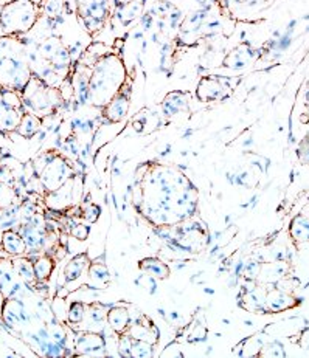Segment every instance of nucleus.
I'll use <instances>...</instances> for the list:
<instances>
[{
    "instance_id": "obj_1",
    "label": "nucleus",
    "mask_w": 309,
    "mask_h": 358,
    "mask_svg": "<svg viewBox=\"0 0 309 358\" xmlns=\"http://www.w3.org/2000/svg\"><path fill=\"white\" fill-rule=\"evenodd\" d=\"M129 80L125 61L118 52H106L92 66L89 78V101L103 109L123 89Z\"/></svg>"
},
{
    "instance_id": "obj_2",
    "label": "nucleus",
    "mask_w": 309,
    "mask_h": 358,
    "mask_svg": "<svg viewBox=\"0 0 309 358\" xmlns=\"http://www.w3.org/2000/svg\"><path fill=\"white\" fill-rule=\"evenodd\" d=\"M32 76L28 42L22 36H0V85L20 93Z\"/></svg>"
},
{
    "instance_id": "obj_3",
    "label": "nucleus",
    "mask_w": 309,
    "mask_h": 358,
    "mask_svg": "<svg viewBox=\"0 0 309 358\" xmlns=\"http://www.w3.org/2000/svg\"><path fill=\"white\" fill-rule=\"evenodd\" d=\"M41 17V3L33 0H8L0 8V31L8 36H25Z\"/></svg>"
},
{
    "instance_id": "obj_4",
    "label": "nucleus",
    "mask_w": 309,
    "mask_h": 358,
    "mask_svg": "<svg viewBox=\"0 0 309 358\" xmlns=\"http://www.w3.org/2000/svg\"><path fill=\"white\" fill-rule=\"evenodd\" d=\"M36 178L44 194H50L61 189L70 178L75 177L74 166L66 155L56 150H48L46 154H41L39 159L33 163Z\"/></svg>"
},
{
    "instance_id": "obj_5",
    "label": "nucleus",
    "mask_w": 309,
    "mask_h": 358,
    "mask_svg": "<svg viewBox=\"0 0 309 358\" xmlns=\"http://www.w3.org/2000/svg\"><path fill=\"white\" fill-rule=\"evenodd\" d=\"M20 96H22L25 110L34 113L42 120L56 113L57 107L64 103L60 89L50 87L44 80L36 75L32 76L25 89L20 92Z\"/></svg>"
},
{
    "instance_id": "obj_6",
    "label": "nucleus",
    "mask_w": 309,
    "mask_h": 358,
    "mask_svg": "<svg viewBox=\"0 0 309 358\" xmlns=\"http://www.w3.org/2000/svg\"><path fill=\"white\" fill-rule=\"evenodd\" d=\"M39 58L44 61L48 67H52L57 75L66 80V75L70 70V52L69 48L62 44V41L56 36L46 38L41 44L36 47Z\"/></svg>"
},
{
    "instance_id": "obj_7",
    "label": "nucleus",
    "mask_w": 309,
    "mask_h": 358,
    "mask_svg": "<svg viewBox=\"0 0 309 358\" xmlns=\"http://www.w3.org/2000/svg\"><path fill=\"white\" fill-rule=\"evenodd\" d=\"M80 22L89 33H97L109 17V0H76Z\"/></svg>"
},
{
    "instance_id": "obj_8",
    "label": "nucleus",
    "mask_w": 309,
    "mask_h": 358,
    "mask_svg": "<svg viewBox=\"0 0 309 358\" xmlns=\"http://www.w3.org/2000/svg\"><path fill=\"white\" fill-rule=\"evenodd\" d=\"M232 93L227 78L222 76H202L196 85V98L200 103H218L224 101Z\"/></svg>"
},
{
    "instance_id": "obj_9",
    "label": "nucleus",
    "mask_w": 309,
    "mask_h": 358,
    "mask_svg": "<svg viewBox=\"0 0 309 358\" xmlns=\"http://www.w3.org/2000/svg\"><path fill=\"white\" fill-rule=\"evenodd\" d=\"M131 98H132V84L128 80L126 84L123 85V89L114 96V99L109 104H106L102 109V113L107 123L117 124V123H121V121L128 117L129 109H131Z\"/></svg>"
},
{
    "instance_id": "obj_10",
    "label": "nucleus",
    "mask_w": 309,
    "mask_h": 358,
    "mask_svg": "<svg viewBox=\"0 0 309 358\" xmlns=\"http://www.w3.org/2000/svg\"><path fill=\"white\" fill-rule=\"evenodd\" d=\"M125 334L132 336L134 340L146 341L154 346L159 343V329H157V326L153 323V320L146 317V315H139L137 320L131 321V326L128 327V331Z\"/></svg>"
},
{
    "instance_id": "obj_11",
    "label": "nucleus",
    "mask_w": 309,
    "mask_h": 358,
    "mask_svg": "<svg viewBox=\"0 0 309 358\" xmlns=\"http://www.w3.org/2000/svg\"><path fill=\"white\" fill-rule=\"evenodd\" d=\"M75 349L81 355H97L106 349L104 335L92 331H81L75 334Z\"/></svg>"
},
{
    "instance_id": "obj_12",
    "label": "nucleus",
    "mask_w": 309,
    "mask_h": 358,
    "mask_svg": "<svg viewBox=\"0 0 309 358\" xmlns=\"http://www.w3.org/2000/svg\"><path fill=\"white\" fill-rule=\"evenodd\" d=\"M266 293H268V289L260 287V285H256V282L255 287H244L240 296V306L247 312L268 313V309H266Z\"/></svg>"
},
{
    "instance_id": "obj_13",
    "label": "nucleus",
    "mask_w": 309,
    "mask_h": 358,
    "mask_svg": "<svg viewBox=\"0 0 309 358\" xmlns=\"http://www.w3.org/2000/svg\"><path fill=\"white\" fill-rule=\"evenodd\" d=\"M0 248H2L4 253L11 257L24 256L28 253L24 236L16 228H6V230H4L2 238H0Z\"/></svg>"
},
{
    "instance_id": "obj_14",
    "label": "nucleus",
    "mask_w": 309,
    "mask_h": 358,
    "mask_svg": "<svg viewBox=\"0 0 309 358\" xmlns=\"http://www.w3.org/2000/svg\"><path fill=\"white\" fill-rule=\"evenodd\" d=\"M190 107V93L184 90L170 92L162 103V110L165 117H176L184 113Z\"/></svg>"
},
{
    "instance_id": "obj_15",
    "label": "nucleus",
    "mask_w": 309,
    "mask_h": 358,
    "mask_svg": "<svg viewBox=\"0 0 309 358\" xmlns=\"http://www.w3.org/2000/svg\"><path fill=\"white\" fill-rule=\"evenodd\" d=\"M286 275H287V264L284 261L261 262L260 270H258L256 282L274 285L280 281H283Z\"/></svg>"
},
{
    "instance_id": "obj_16",
    "label": "nucleus",
    "mask_w": 309,
    "mask_h": 358,
    "mask_svg": "<svg viewBox=\"0 0 309 358\" xmlns=\"http://www.w3.org/2000/svg\"><path fill=\"white\" fill-rule=\"evenodd\" d=\"M294 306H296V299L283 289L277 287V285L268 289V293H266V309H268V312H283L292 309Z\"/></svg>"
},
{
    "instance_id": "obj_17",
    "label": "nucleus",
    "mask_w": 309,
    "mask_h": 358,
    "mask_svg": "<svg viewBox=\"0 0 309 358\" xmlns=\"http://www.w3.org/2000/svg\"><path fill=\"white\" fill-rule=\"evenodd\" d=\"M106 321L115 334L121 335L128 331L129 326H131L132 317H131V312H129L128 307L114 306L109 310H107Z\"/></svg>"
},
{
    "instance_id": "obj_18",
    "label": "nucleus",
    "mask_w": 309,
    "mask_h": 358,
    "mask_svg": "<svg viewBox=\"0 0 309 358\" xmlns=\"http://www.w3.org/2000/svg\"><path fill=\"white\" fill-rule=\"evenodd\" d=\"M252 61H254V50L246 45H240L226 55L222 64H224L226 69H230V70H242L247 66H250V62Z\"/></svg>"
},
{
    "instance_id": "obj_19",
    "label": "nucleus",
    "mask_w": 309,
    "mask_h": 358,
    "mask_svg": "<svg viewBox=\"0 0 309 358\" xmlns=\"http://www.w3.org/2000/svg\"><path fill=\"white\" fill-rule=\"evenodd\" d=\"M139 270L142 271V273H146L149 276L159 279V281H165V279H168L171 275V268L168 264L159 259V257H154V256H148V257H143V259H140Z\"/></svg>"
},
{
    "instance_id": "obj_20",
    "label": "nucleus",
    "mask_w": 309,
    "mask_h": 358,
    "mask_svg": "<svg viewBox=\"0 0 309 358\" xmlns=\"http://www.w3.org/2000/svg\"><path fill=\"white\" fill-rule=\"evenodd\" d=\"M89 266H90V259H89L88 252L74 256L67 262V266L64 267V281H66L67 284L78 281V279H80L85 273V271H88Z\"/></svg>"
},
{
    "instance_id": "obj_21",
    "label": "nucleus",
    "mask_w": 309,
    "mask_h": 358,
    "mask_svg": "<svg viewBox=\"0 0 309 358\" xmlns=\"http://www.w3.org/2000/svg\"><path fill=\"white\" fill-rule=\"evenodd\" d=\"M42 124H44V120L41 117L34 115L32 112H25L22 118H20V123L16 129V132L19 134V137H22L25 140H32L41 132Z\"/></svg>"
},
{
    "instance_id": "obj_22",
    "label": "nucleus",
    "mask_w": 309,
    "mask_h": 358,
    "mask_svg": "<svg viewBox=\"0 0 309 358\" xmlns=\"http://www.w3.org/2000/svg\"><path fill=\"white\" fill-rule=\"evenodd\" d=\"M13 262H14V268H16L18 276L22 279L30 289L36 287V285H38V279H36V275H34L33 257H27L25 255L16 256L13 257Z\"/></svg>"
},
{
    "instance_id": "obj_23",
    "label": "nucleus",
    "mask_w": 309,
    "mask_h": 358,
    "mask_svg": "<svg viewBox=\"0 0 309 358\" xmlns=\"http://www.w3.org/2000/svg\"><path fill=\"white\" fill-rule=\"evenodd\" d=\"M25 112L11 109V107L5 106L2 103V99H0V131L5 134L16 132V129L20 123V118H22Z\"/></svg>"
},
{
    "instance_id": "obj_24",
    "label": "nucleus",
    "mask_w": 309,
    "mask_h": 358,
    "mask_svg": "<svg viewBox=\"0 0 309 358\" xmlns=\"http://www.w3.org/2000/svg\"><path fill=\"white\" fill-rule=\"evenodd\" d=\"M33 268H34L36 279H38V284H44L53 275L55 259L50 255L33 257Z\"/></svg>"
},
{
    "instance_id": "obj_25",
    "label": "nucleus",
    "mask_w": 309,
    "mask_h": 358,
    "mask_svg": "<svg viewBox=\"0 0 309 358\" xmlns=\"http://www.w3.org/2000/svg\"><path fill=\"white\" fill-rule=\"evenodd\" d=\"M289 234L292 241L298 243L309 242V216H306V214H297L289 225Z\"/></svg>"
},
{
    "instance_id": "obj_26",
    "label": "nucleus",
    "mask_w": 309,
    "mask_h": 358,
    "mask_svg": "<svg viewBox=\"0 0 309 358\" xmlns=\"http://www.w3.org/2000/svg\"><path fill=\"white\" fill-rule=\"evenodd\" d=\"M19 189L13 183L0 180V211L10 210L19 205Z\"/></svg>"
},
{
    "instance_id": "obj_27",
    "label": "nucleus",
    "mask_w": 309,
    "mask_h": 358,
    "mask_svg": "<svg viewBox=\"0 0 309 358\" xmlns=\"http://www.w3.org/2000/svg\"><path fill=\"white\" fill-rule=\"evenodd\" d=\"M88 276L93 284L103 285L111 281V275H109V268L104 262H90V266L88 268Z\"/></svg>"
},
{
    "instance_id": "obj_28",
    "label": "nucleus",
    "mask_w": 309,
    "mask_h": 358,
    "mask_svg": "<svg viewBox=\"0 0 309 358\" xmlns=\"http://www.w3.org/2000/svg\"><path fill=\"white\" fill-rule=\"evenodd\" d=\"M132 338V336H131ZM154 345L146 341H140V340H134L131 341V357L135 358H149L154 357Z\"/></svg>"
},
{
    "instance_id": "obj_29",
    "label": "nucleus",
    "mask_w": 309,
    "mask_h": 358,
    "mask_svg": "<svg viewBox=\"0 0 309 358\" xmlns=\"http://www.w3.org/2000/svg\"><path fill=\"white\" fill-rule=\"evenodd\" d=\"M41 8L42 14H46V17L56 20L64 11V0H44L41 3Z\"/></svg>"
},
{
    "instance_id": "obj_30",
    "label": "nucleus",
    "mask_w": 309,
    "mask_h": 358,
    "mask_svg": "<svg viewBox=\"0 0 309 358\" xmlns=\"http://www.w3.org/2000/svg\"><path fill=\"white\" fill-rule=\"evenodd\" d=\"M85 310H88V307H85V304L80 303V301H75V303H71L70 307H69V310H67L69 323H71V324L83 323L84 318H85Z\"/></svg>"
},
{
    "instance_id": "obj_31",
    "label": "nucleus",
    "mask_w": 309,
    "mask_h": 358,
    "mask_svg": "<svg viewBox=\"0 0 309 358\" xmlns=\"http://www.w3.org/2000/svg\"><path fill=\"white\" fill-rule=\"evenodd\" d=\"M99 206L95 203H85L80 208V219H83L85 224H95L99 217Z\"/></svg>"
},
{
    "instance_id": "obj_32",
    "label": "nucleus",
    "mask_w": 309,
    "mask_h": 358,
    "mask_svg": "<svg viewBox=\"0 0 309 358\" xmlns=\"http://www.w3.org/2000/svg\"><path fill=\"white\" fill-rule=\"evenodd\" d=\"M69 234L76 241H85L90 234V227L84 224V222H74L69 230Z\"/></svg>"
},
{
    "instance_id": "obj_33",
    "label": "nucleus",
    "mask_w": 309,
    "mask_h": 358,
    "mask_svg": "<svg viewBox=\"0 0 309 358\" xmlns=\"http://www.w3.org/2000/svg\"><path fill=\"white\" fill-rule=\"evenodd\" d=\"M106 315H107L106 309L99 304H90L88 307V310H85V318H88L90 323L92 321L93 323H103V321L106 320Z\"/></svg>"
},
{
    "instance_id": "obj_34",
    "label": "nucleus",
    "mask_w": 309,
    "mask_h": 358,
    "mask_svg": "<svg viewBox=\"0 0 309 358\" xmlns=\"http://www.w3.org/2000/svg\"><path fill=\"white\" fill-rule=\"evenodd\" d=\"M261 355H264V357H280L282 355L283 357L284 355L283 346L278 345V343H270V345L263 348Z\"/></svg>"
},
{
    "instance_id": "obj_35",
    "label": "nucleus",
    "mask_w": 309,
    "mask_h": 358,
    "mask_svg": "<svg viewBox=\"0 0 309 358\" xmlns=\"http://www.w3.org/2000/svg\"><path fill=\"white\" fill-rule=\"evenodd\" d=\"M298 157L301 162L309 164V137H306L303 143H301V146L298 148Z\"/></svg>"
},
{
    "instance_id": "obj_36",
    "label": "nucleus",
    "mask_w": 309,
    "mask_h": 358,
    "mask_svg": "<svg viewBox=\"0 0 309 358\" xmlns=\"http://www.w3.org/2000/svg\"><path fill=\"white\" fill-rule=\"evenodd\" d=\"M131 2H134V0H115V5H117V8H120V6H125Z\"/></svg>"
},
{
    "instance_id": "obj_37",
    "label": "nucleus",
    "mask_w": 309,
    "mask_h": 358,
    "mask_svg": "<svg viewBox=\"0 0 309 358\" xmlns=\"http://www.w3.org/2000/svg\"><path fill=\"white\" fill-rule=\"evenodd\" d=\"M2 301H4V295H2V292H0V307H2Z\"/></svg>"
},
{
    "instance_id": "obj_38",
    "label": "nucleus",
    "mask_w": 309,
    "mask_h": 358,
    "mask_svg": "<svg viewBox=\"0 0 309 358\" xmlns=\"http://www.w3.org/2000/svg\"><path fill=\"white\" fill-rule=\"evenodd\" d=\"M33 2H36V3H42V2H44V0H33Z\"/></svg>"
}]
</instances>
